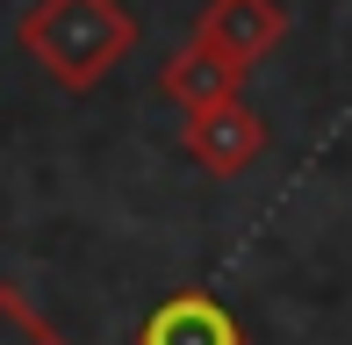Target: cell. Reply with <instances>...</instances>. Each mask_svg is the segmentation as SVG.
Masks as SVG:
<instances>
[{
	"instance_id": "cell-1",
	"label": "cell",
	"mask_w": 352,
	"mask_h": 345,
	"mask_svg": "<svg viewBox=\"0 0 352 345\" xmlns=\"http://www.w3.org/2000/svg\"><path fill=\"white\" fill-rule=\"evenodd\" d=\"M22 58L65 93H94L137 51V14L122 0H36L14 22Z\"/></svg>"
},
{
	"instance_id": "cell-2",
	"label": "cell",
	"mask_w": 352,
	"mask_h": 345,
	"mask_svg": "<svg viewBox=\"0 0 352 345\" xmlns=\"http://www.w3.org/2000/svg\"><path fill=\"white\" fill-rule=\"evenodd\" d=\"M180 144H187V159H195L201 172H216V180H237V172H252V166L266 159L274 130H266V115H259V108H245V93H230V101L187 108Z\"/></svg>"
},
{
	"instance_id": "cell-3",
	"label": "cell",
	"mask_w": 352,
	"mask_h": 345,
	"mask_svg": "<svg viewBox=\"0 0 352 345\" xmlns=\"http://www.w3.org/2000/svg\"><path fill=\"white\" fill-rule=\"evenodd\" d=\"M137 345H245V324L216 302L209 288H173L144 309Z\"/></svg>"
},
{
	"instance_id": "cell-4",
	"label": "cell",
	"mask_w": 352,
	"mask_h": 345,
	"mask_svg": "<svg viewBox=\"0 0 352 345\" xmlns=\"http://www.w3.org/2000/svg\"><path fill=\"white\" fill-rule=\"evenodd\" d=\"M245 72L230 51H216L209 36H187L180 51L158 65V93H166L173 108H209V101H230V93H245Z\"/></svg>"
},
{
	"instance_id": "cell-5",
	"label": "cell",
	"mask_w": 352,
	"mask_h": 345,
	"mask_svg": "<svg viewBox=\"0 0 352 345\" xmlns=\"http://www.w3.org/2000/svg\"><path fill=\"white\" fill-rule=\"evenodd\" d=\"M195 36H209L216 51L237 58V65H259V58L287 36V8L280 0H209L201 22H195Z\"/></svg>"
},
{
	"instance_id": "cell-6",
	"label": "cell",
	"mask_w": 352,
	"mask_h": 345,
	"mask_svg": "<svg viewBox=\"0 0 352 345\" xmlns=\"http://www.w3.org/2000/svg\"><path fill=\"white\" fill-rule=\"evenodd\" d=\"M0 345H72V338L58 331V324L43 317L22 288H8V280H0Z\"/></svg>"
}]
</instances>
